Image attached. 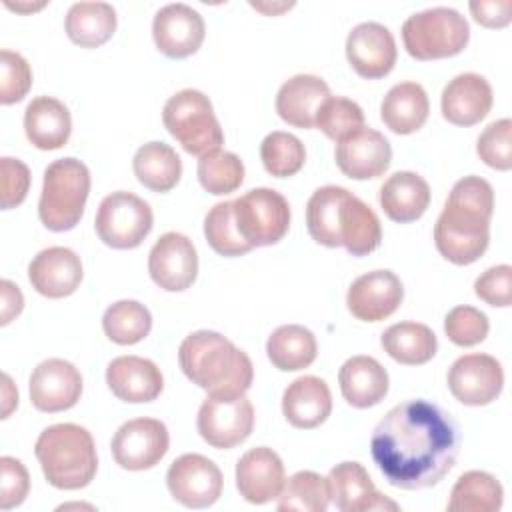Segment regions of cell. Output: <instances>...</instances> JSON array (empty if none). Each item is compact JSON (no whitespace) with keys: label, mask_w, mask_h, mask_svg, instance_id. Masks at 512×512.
Returning a JSON list of instances; mask_svg holds the SVG:
<instances>
[{"label":"cell","mask_w":512,"mask_h":512,"mask_svg":"<svg viewBox=\"0 0 512 512\" xmlns=\"http://www.w3.org/2000/svg\"><path fill=\"white\" fill-rule=\"evenodd\" d=\"M260 158L268 174L276 178L294 176L306 162V148L290 132H270L260 144Z\"/></svg>","instance_id":"obj_42"},{"label":"cell","mask_w":512,"mask_h":512,"mask_svg":"<svg viewBox=\"0 0 512 512\" xmlns=\"http://www.w3.org/2000/svg\"><path fill=\"white\" fill-rule=\"evenodd\" d=\"M404 298L400 278L390 270H374L358 276L346 294L350 314L362 322H380L394 314Z\"/></svg>","instance_id":"obj_18"},{"label":"cell","mask_w":512,"mask_h":512,"mask_svg":"<svg viewBox=\"0 0 512 512\" xmlns=\"http://www.w3.org/2000/svg\"><path fill=\"white\" fill-rule=\"evenodd\" d=\"M234 220L242 238L252 246H272L290 226V206L272 188H252L234 200Z\"/></svg>","instance_id":"obj_9"},{"label":"cell","mask_w":512,"mask_h":512,"mask_svg":"<svg viewBox=\"0 0 512 512\" xmlns=\"http://www.w3.org/2000/svg\"><path fill=\"white\" fill-rule=\"evenodd\" d=\"M330 504L328 478L312 470H300L284 482L278 496V510H304V512H324Z\"/></svg>","instance_id":"obj_39"},{"label":"cell","mask_w":512,"mask_h":512,"mask_svg":"<svg viewBox=\"0 0 512 512\" xmlns=\"http://www.w3.org/2000/svg\"><path fill=\"white\" fill-rule=\"evenodd\" d=\"M24 132L40 150L62 148L72 132V118L64 102L52 96L34 98L24 112Z\"/></svg>","instance_id":"obj_28"},{"label":"cell","mask_w":512,"mask_h":512,"mask_svg":"<svg viewBox=\"0 0 512 512\" xmlns=\"http://www.w3.org/2000/svg\"><path fill=\"white\" fill-rule=\"evenodd\" d=\"M0 290H2V306H0V324L6 326L12 318H16L22 308H24V298L20 288L10 282V280H2L0 282Z\"/></svg>","instance_id":"obj_51"},{"label":"cell","mask_w":512,"mask_h":512,"mask_svg":"<svg viewBox=\"0 0 512 512\" xmlns=\"http://www.w3.org/2000/svg\"><path fill=\"white\" fill-rule=\"evenodd\" d=\"M132 168L138 182L152 192L172 190L182 176L180 156L164 142H148L140 146L134 154Z\"/></svg>","instance_id":"obj_35"},{"label":"cell","mask_w":512,"mask_h":512,"mask_svg":"<svg viewBox=\"0 0 512 512\" xmlns=\"http://www.w3.org/2000/svg\"><path fill=\"white\" fill-rule=\"evenodd\" d=\"M220 468L202 454H182L166 472V486L186 508H208L222 494Z\"/></svg>","instance_id":"obj_12"},{"label":"cell","mask_w":512,"mask_h":512,"mask_svg":"<svg viewBox=\"0 0 512 512\" xmlns=\"http://www.w3.org/2000/svg\"><path fill=\"white\" fill-rule=\"evenodd\" d=\"M330 96L328 84L314 74H296L276 94L278 116L296 128H314L320 104Z\"/></svg>","instance_id":"obj_26"},{"label":"cell","mask_w":512,"mask_h":512,"mask_svg":"<svg viewBox=\"0 0 512 512\" xmlns=\"http://www.w3.org/2000/svg\"><path fill=\"white\" fill-rule=\"evenodd\" d=\"M80 256L64 246H50L38 252L28 266L32 288L46 298H64L76 292L82 282Z\"/></svg>","instance_id":"obj_21"},{"label":"cell","mask_w":512,"mask_h":512,"mask_svg":"<svg viewBox=\"0 0 512 512\" xmlns=\"http://www.w3.org/2000/svg\"><path fill=\"white\" fill-rule=\"evenodd\" d=\"M284 480V464L272 448H252L236 464L238 492L250 504H266L278 498Z\"/></svg>","instance_id":"obj_20"},{"label":"cell","mask_w":512,"mask_h":512,"mask_svg":"<svg viewBox=\"0 0 512 512\" xmlns=\"http://www.w3.org/2000/svg\"><path fill=\"white\" fill-rule=\"evenodd\" d=\"M102 328L112 342L130 346L150 334L152 316L148 308L136 300H118L106 308L102 316Z\"/></svg>","instance_id":"obj_38"},{"label":"cell","mask_w":512,"mask_h":512,"mask_svg":"<svg viewBox=\"0 0 512 512\" xmlns=\"http://www.w3.org/2000/svg\"><path fill=\"white\" fill-rule=\"evenodd\" d=\"M152 208L132 192L108 194L96 212V234L100 240L116 250H130L144 242L152 230Z\"/></svg>","instance_id":"obj_8"},{"label":"cell","mask_w":512,"mask_h":512,"mask_svg":"<svg viewBox=\"0 0 512 512\" xmlns=\"http://www.w3.org/2000/svg\"><path fill=\"white\" fill-rule=\"evenodd\" d=\"M148 272L154 284L166 292L190 288L198 276V254L192 240L180 232L162 234L148 254Z\"/></svg>","instance_id":"obj_14"},{"label":"cell","mask_w":512,"mask_h":512,"mask_svg":"<svg viewBox=\"0 0 512 512\" xmlns=\"http://www.w3.org/2000/svg\"><path fill=\"white\" fill-rule=\"evenodd\" d=\"M0 170H2L0 206L2 210H10L24 202L30 188V170L22 160L10 158V156H4L0 160Z\"/></svg>","instance_id":"obj_49"},{"label":"cell","mask_w":512,"mask_h":512,"mask_svg":"<svg viewBox=\"0 0 512 512\" xmlns=\"http://www.w3.org/2000/svg\"><path fill=\"white\" fill-rule=\"evenodd\" d=\"M330 412L332 394L318 376H300L282 394V414L294 428H316L326 422Z\"/></svg>","instance_id":"obj_25"},{"label":"cell","mask_w":512,"mask_h":512,"mask_svg":"<svg viewBox=\"0 0 512 512\" xmlns=\"http://www.w3.org/2000/svg\"><path fill=\"white\" fill-rule=\"evenodd\" d=\"M0 508L10 510L20 506L30 490V476L24 464L12 456L0 458Z\"/></svg>","instance_id":"obj_48"},{"label":"cell","mask_w":512,"mask_h":512,"mask_svg":"<svg viewBox=\"0 0 512 512\" xmlns=\"http://www.w3.org/2000/svg\"><path fill=\"white\" fill-rule=\"evenodd\" d=\"M106 384L112 394L124 402H152L164 388L160 368L140 356H118L106 368Z\"/></svg>","instance_id":"obj_23"},{"label":"cell","mask_w":512,"mask_h":512,"mask_svg":"<svg viewBox=\"0 0 512 512\" xmlns=\"http://www.w3.org/2000/svg\"><path fill=\"white\" fill-rule=\"evenodd\" d=\"M178 362L184 376L208 396L246 394L254 378L250 356L212 330L188 334L178 348Z\"/></svg>","instance_id":"obj_3"},{"label":"cell","mask_w":512,"mask_h":512,"mask_svg":"<svg viewBox=\"0 0 512 512\" xmlns=\"http://www.w3.org/2000/svg\"><path fill=\"white\" fill-rule=\"evenodd\" d=\"M330 500L342 512L366 510H398V504L388 500L374 488L366 468L358 462H340L328 474Z\"/></svg>","instance_id":"obj_22"},{"label":"cell","mask_w":512,"mask_h":512,"mask_svg":"<svg viewBox=\"0 0 512 512\" xmlns=\"http://www.w3.org/2000/svg\"><path fill=\"white\" fill-rule=\"evenodd\" d=\"M198 432L212 448L228 450L244 442L254 428V406L240 396H206L196 418Z\"/></svg>","instance_id":"obj_10"},{"label":"cell","mask_w":512,"mask_h":512,"mask_svg":"<svg viewBox=\"0 0 512 512\" xmlns=\"http://www.w3.org/2000/svg\"><path fill=\"white\" fill-rule=\"evenodd\" d=\"M206 26L202 16L188 4L174 2L154 14L152 38L156 48L168 58H188L204 42Z\"/></svg>","instance_id":"obj_15"},{"label":"cell","mask_w":512,"mask_h":512,"mask_svg":"<svg viewBox=\"0 0 512 512\" xmlns=\"http://www.w3.org/2000/svg\"><path fill=\"white\" fill-rule=\"evenodd\" d=\"M204 236L220 256H242L252 246L242 238L234 220V200L214 204L204 218Z\"/></svg>","instance_id":"obj_40"},{"label":"cell","mask_w":512,"mask_h":512,"mask_svg":"<svg viewBox=\"0 0 512 512\" xmlns=\"http://www.w3.org/2000/svg\"><path fill=\"white\" fill-rule=\"evenodd\" d=\"M502 386V364L490 354H464L448 370V388L466 406L490 404L500 396Z\"/></svg>","instance_id":"obj_13"},{"label":"cell","mask_w":512,"mask_h":512,"mask_svg":"<svg viewBox=\"0 0 512 512\" xmlns=\"http://www.w3.org/2000/svg\"><path fill=\"white\" fill-rule=\"evenodd\" d=\"M380 344L384 352L406 366L426 364L438 350L436 334L420 322H398L382 332Z\"/></svg>","instance_id":"obj_33"},{"label":"cell","mask_w":512,"mask_h":512,"mask_svg":"<svg viewBox=\"0 0 512 512\" xmlns=\"http://www.w3.org/2000/svg\"><path fill=\"white\" fill-rule=\"evenodd\" d=\"M504 490L500 482L482 470L464 472L450 492V512H498Z\"/></svg>","instance_id":"obj_37"},{"label":"cell","mask_w":512,"mask_h":512,"mask_svg":"<svg viewBox=\"0 0 512 512\" xmlns=\"http://www.w3.org/2000/svg\"><path fill=\"white\" fill-rule=\"evenodd\" d=\"M468 6L474 20L486 28H504L512 20V0H472Z\"/></svg>","instance_id":"obj_50"},{"label":"cell","mask_w":512,"mask_h":512,"mask_svg":"<svg viewBox=\"0 0 512 512\" xmlns=\"http://www.w3.org/2000/svg\"><path fill=\"white\" fill-rule=\"evenodd\" d=\"M170 436L164 422L156 418H134L124 422L112 438V456L124 470H148L168 452Z\"/></svg>","instance_id":"obj_11"},{"label":"cell","mask_w":512,"mask_h":512,"mask_svg":"<svg viewBox=\"0 0 512 512\" xmlns=\"http://www.w3.org/2000/svg\"><path fill=\"white\" fill-rule=\"evenodd\" d=\"M80 394L82 376L68 360L48 358L30 374V402L40 412H64L76 406Z\"/></svg>","instance_id":"obj_16"},{"label":"cell","mask_w":512,"mask_h":512,"mask_svg":"<svg viewBox=\"0 0 512 512\" xmlns=\"http://www.w3.org/2000/svg\"><path fill=\"white\" fill-rule=\"evenodd\" d=\"M340 392L354 408H370L388 394V372L372 356H352L338 372Z\"/></svg>","instance_id":"obj_27"},{"label":"cell","mask_w":512,"mask_h":512,"mask_svg":"<svg viewBox=\"0 0 512 512\" xmlns=\"http://www.w3.org/2000/svg\"><path fill=\"white\" fill-rule=\"evenodd\" d=\"M162 122L188 154L204 156L224 144L212 102L200 90L184 88L170 96L162 110Z\"/></svg>","instance_id":"obj_7"},{"label":"cell","mask_w":512,"mask_h":512,"mask_svg":"<svg viewBox=\"0 0 512 512\" xmlns=\"http://www.w3.org/2000/svg\"><path fill=\"white\" fill-rule=\"evenodd\" d=\"M2 418H8L10 412L18 406V390L12 386L8 374H2Z\"/></svg>","instance_id":"obj_52"},{"label":"cell","mask_w":512,"mask_h":512,"mask_svg":"<svg viewBox=\"0 0 512 512\" xmlns=\"http://www.w3.org/2000/svg\"><path fill=\"white\" fill-rule=\"evenodd\" d=\"M470 40L468 20L454 8L434 6L408 16L402 42L416 60H438L460 54Z\"/></svg>","instance_id":"obj_6"},{"label":"cell","mask_w":512,"mask_h":512,"mask_svg":"<svg viewBox=\"0 0 512 512\" xmlns=\"http://www.w3.org/2000/svg\"><path fill=\"white\" fill-rule=\"evenodd\" d=\"M396 42L392 32L378 22L356 24L346 38V58L358 76L378 80L396 64Z\"/></svg>","instance_id":"obj_17"},{"label":"cell","mask_w":512,"mask_h":512,"mask_svg":"<svg viewBox=\"0 0 512 512\" xmlns=\"http://www.w3.org/2000/svg\"><path fill=\"white\" fill-rule=\"evenodd\" d=\"M430 204V186L416 172H394L380 186V206L384 214L400 224L418 220Z\"/></svg>","instance_id":"obj_29"},{"label":"cell","mask_w":512,"mask_h":512,"mask_svg":"<svg viewBox=\"0 0 512 512\" xmlns=\"http://www.w3.org/2000/svg\"><path fill=\"white\" fill-rule=\"evenodd\" d=\"M490 330L488 316L474 306H456L444 318V332L456 346H476Z\"/></svg>","instance_id":"obj_45"},{"label":"cell","mask_w":512,"mask_h":512,"mask_svg":"<svg viewBox=\"0 0 512 512\" xmlns=\"http://www.w3.org/2000/svg\"><path fill=\"white\" fill-rule=\"evenodd\" d=\"M440 106L450 124L474 126L492 108V86L480 74H458L444 86Z\"/></svg>","instance_id":"obj_24"},{"label":"cell","mask_w":512,"mask_h":512,"mask_svg":"<svg viewBox=\"0 0 512 512\" xmlns=\"http://www.w3.org/2000/svg\"><path fill=\"white\" fill-rule=\"evenodd\" d=\"M0 102L4 106L20 102L32 86V70L26 58L12 50L0 52Z\"/></svg>","instance_id":"obj_46"},{"label":"cell","mask_w":512,"mask_h":512,"mask_svg":"<svg viewBox=\"0 0 512 512\" xmlns=\"http://www.w3.org/2000/svg\"><path fill=\"white\" fill-rule=\"evenodd\" d=\"M314 126L322 130L330 140L340 142L364 126V112L350 98L328 96L316 112Z\"/></svg>","instance_id":"obj_43"},{"label":"cell","mask_w":512,"mask_h":512,"mask_svg":"<svg viewBox=\"0 0 512 512\" xmlns=\"http://www.w3.org/2000/svg\"><path fill=\"white\" fill-rule=\"evenodd\" d=\"M336 164L352 180L382 176L392 160V148L386 136L374 128H358L336 144Z\"/></svg>","instance_id":"obj_19"},{"label":"cell","mask_w":512,"mask_h":512,"mask_svg":"<svg viewBox=\"0 0 512 512\" xmlns=\"http://www.w3.org/2000/svg\"><path fill=\"white\" fill-rule=\"evenodd\" d=\"M318 344L314 334L300 324L278 326L266 342V354L274 368L296 372L308 368L316 360Z\"/></svg>","instance_id":"obj_34"},{"label":"cell","mask_w":512,"mask_h":512,"mask_svg":"<svg viewBox=\"0 0 512 512\" xmlns=\"http://www.w3.org/2000/svg\"><path fill=\"white\" fill-rule=\"evenodd\" d=\"M348 190L342 186H322L312 192L306 204V228L310 236L328 248L340 246L338 220Z\"/></svg>","instance_id":"obj_36"},{"label":"cell","mask_w":512,"mask_h":512,"mask_svg":"<svg viewBox=\"0 0 512 512\" xmlns=\"http://www.w3.org/2000/svg\"><path fill=\"white\" fill-rule=\"evenodd\" d=\"M64 28L82 48L102 46L116 30V10L108 2H76L66 12Z\"/></svg>","instance_id":"obj_32"},{"label":"cell","mask_w":512,"mask_h":512,"mask_svg":"<svg viewBox=\"0 0 512 512\" xmlns=\"http://www.w3.org/2000/svg\"><path fill=\"white\" fill-rule=\"evenodd\" d=\"M494 190L480 176L460 178L434 224V244L452 264L476 262L490 242Z\"/></svg>","instance_id":"obj_2"},{"label":"cell","mask_w":512,"mask_h":512,"mask_svg":"<svg viewBox=\"0 0 512 512\" xmlns=\"http://www.w3.org/2000/svg\"><path fill=\"white\" fill-rule=\"evenodd\" d=\"M428 112L430 102L426 90L418 82L394 84L380 104L382 122L396 134H412L420 130Z\"/></svg>","instance_id":"obj_30"},{"label":"cell","mask_w":512,"mask_h":512,"mask_svg":"<svg viewBox=\"0 0 512 512\" xmlns=\"http://www.w3.org/2000/svg\"><path fill=\"white\" fill-rule=\"evenodd\" d=\"M340 246L352 256H366L380 246L382 226L376 212L352 192L342 204L338 220Z\"/></svg>","instance_id":"obj_31"},{"label":"cell","mask_w":512,"mask_h":512,"mask_svg":"<svg viewBox=\"0 0 512 512\" xmlns=\"http://www.w3.org/2000/svg\"><path fill=\"white\" fill-rule=\"evenodd\" d=\"M198 180L210 194H230L244 182V164L234 152H208L198 160Z\"/></svg>","instance_id":"obj_41"},{"label":"cell","mask_w":512,"mask_h":512,"mask_svg":"<svg viewBox=\"0 0 512 512\" xmlns=\"http://www.w3.org/2000/svg\"><path fill=\"white\" fill-rule=\"evenodd\" d=\"M480 160L496 170L512 168V120L500 118L488 124L476 142Z\"/></svg>","instance_id":"obj_44"},{"label":"cell","mask_w":512,"mask_h":512,"mask_svg":"<svg viewBox=\"0 0 512 512\" xmlns=\"http://www.w3.org/2000/svg\"><path fill=\"white\" fill-rule=\"evenodd\" d=\"M34 452L44 478L58 490H80L96 476V444L84 426L64 422L44 428Z\"/></svg>","instance_id":"obj_4"},{"label":"cell","mask_w":512,"mask_h":512,"mask_svg":"<svg viewBox=\"0 0 512 512\" xmlns=\"http://www.w3.org/2000/svg\"><path fill=\"white\" fill-rule=\"evenodd\" d=\"M90 194V170L76 158H60L44 170L42 194L38 202L40 222L52 232L72 230Z\"/></svg>","instance_id":"obj_5"},{"label":"cell","mask_w":512,"mask_h":512,"mask_svg":"<svg viewBox=\"0 0 512 512\" xmlns=\"http://www.w3.org/2000/svg\"><path fill=\"white\" fill-rule=\"evenodd\" d=\"M474 292L490 306L508 308L512 304V268L508 264L488 268L476 278Z\"/></svg>","instance_id":"obj_47"},{"label":"cell","mask_w":512,"mask_h":512,"mask_svg":"<svg viewBox=\"0 0 512 512\" xmlns=\"http://www.w3.org/2000/svg\"><path fill=\"white\" fill-rule=\"evenodd\" d=\"M370 452L388 484L402 490L430 488L456 462L458 428L438 404L406 400L376 424Z\"/></svg>","instance_id":"obj_1"}]
</instances>
